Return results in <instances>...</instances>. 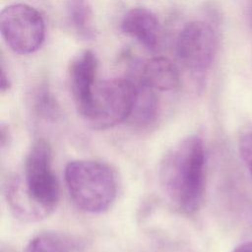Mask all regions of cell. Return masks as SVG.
<instances>
[{
	"instance_id": "cell-17",
	"label": "cell",
	"mask_w": 252,
	"mask_h": 252,
	"mask_svg": "<svg viewBox=\"0 0 252 252\" xmlns=\"http://www.w3.org/2000/svg\"><path fill=\"white\" fill-rule=\"evenodd\" d=\"M232 252H252V241L240 244Z\"/></svg>"
},
{
	"instance_id": "cell-12",
	"label": "cell",
	"mask_w": 252,
	"mask_h": 252,
	"mask_svg": "<svg viewBox=\"0 0 252 252\" xmlns=\"http://www.w3.org/2000/svg\"><path fill=\"white\" fill-rule=\"evenodd\" d=\"M73 244L66 236L44 232L33 237L26 246L24 252H71Z\"/></svg>"
},
{
	"instance_id": "cell-11",
	"label": "cell",
	"mask_w": 252,
	"mask_h": 252,
	"mask_svg": "<svg viewBox=\"0 0 252 252\" xmlns=\"http://www.w3.org/2000/svg\"><path fill=\"white\" fill-rule=\"evenodd\" d=\"M67 16L77 34L83 39L95 37L94 14L89 0H67Z\"/></svg>"
},
{
	"instance_id": "cell-7",
	"label": "cell",
	"mask_w": 252,
	"mask_h": 252,
	"mask_svg": "<svg viewBox=\"0 0 252 252\" xmlns=\"http://www.w3.org/2000/svg\"><path fill=\"white\" fill-rule=\"evenodd\" d=\"M98 61L91 50L79 53L70 63L68 70L71 92L78 108L83 116L88 110L94 87L96 85Z\"/></svg>"
},
{
	"instance_id": "cell-4",
	"label": "cell",
	"mask_w": 252,
	"mask_h": 252,
	"mask_svg": "<svg viewBox=\"0 0 252 252\" xmlns=\"http://www.w3.org/2000/svg\"><path fill=\"white\" fill-rule=\"evenodd\" d=\"M137 97V86L129 79L97 82L91 104L83 115L94 129L104 130L129 119Z\"/></svg>"
},
{
	"instance_id": "cell-6",
	"label": "cell",
	"mask_w": 252,
	"mask_h": 252,
	"mask_svg": "<svg viewBox=\"0 0 252 252\" xmlns=\"http://www.w3.org/2000/svg\"><path fill=\"white\" fill-rule=\"evenodd\" d=\"M217 51V35L206 22L188 23L179 32L176 53L182 64L195 73L205 72L212 64Z\"/></svg>"
},
{
	"instance_id": "cell-9",
	"label": "cell",
	"mask_w": 252,
	"mask_h": 252,
	"mask_svg": "<svg viewBox=\"0 0 252 252\" xmlns=\"http://www.w3.org/2000/svg\"><path fill=\"white\" fill-rule=\"evenodd\" d=\"M138 73V82L155 91H173L180 84L178 68L165 57L147 59Z\"/></svg>"
},
{
	"instance_id": "cell-1",
	"label": "cell",
	"mask_w": 252,
	"mask_h": 252,
	"mask_svg": "<svg viewBox=\"0 0 252 252\" xmlns=\"http://www.w3.org/2000/svg\"><path fill=\"white\" fill-rule=\"evenodd\" d=\"M159 180L171 204L181 213L192 215L202 205L206 187V151L195 135L176 143L164 155Z\"/></svg>"
},
{
	"instance_id": "cell-5",
	"label": "cell",
	"mask_w": 252,
	"mask_h": 252,
	"mask_svg": "<svg viewBox=\"0 0 252 252\" xmlns=\"http://www.w3.org/2000/svg\"><path fill=\"white\" fill-rule=\"evenodd\" d=\"M0 31L6 44L19 54L33 53L45 37V24L41 14L23 3L9 5L1 11Z\"/></svg>"
},
{
	"instance_id": "cell-16",
	"label": "cell",
	"mask_w": 252,
	"mask_h": 252,
	"mask_svg": "<svg viewBox=\"0 0 252 252\" xmlns=\"http://www.w3.org/2000/svg\"><path fill=\"white\" fill-rule=\"evenodd\" d=\"M1 91L2 92H5V91H7L9 88H10V86H11V82H10V79H9V77H8V75L6 74V72H5V69H4V66H3V64L1 65Z\"/></svg>"
},
{
	"instance_id": "cell-8",
	"label": "cell",
	"mask_w": 252,
	"mask_h": 252,
	"mask_svg": "<svg viewBox=\"0 0 252 252\" xmlns=\"http://www.w3.org/2000/svg\"><path fill=\"white\" fill-rule=\"evenodd\" d=\"M122 32L149 50H157L160 41V26L149 9L136 7L129 10L121 22Z\"/></svg>"
},
{
	"instance_id": "cell-3",
	"label": "cell",
	"mask_w": 252,
	"mask_h": 252,
	"mask_svg": "<svg viewBox=\"0 0 252 252\" xmlns=\"http://www.w3.org/2000/svg\"><path fill=\"white\" fill-rule=\"evenodd\" d=\"M65 182L74 204L87 213H102L116 198L115 174L107 164L97 160L70 161L65 167Z\"/></svg>"
},
{
	"instance_id": "cell-10",
	"label": "cell",
	"mask_w": 252,
	"mask_h": 252,
	"mask_svg": "<svg viewBox=\"0 0 252 252\" xmlns=\"http://www.w3.org/2000/svg\"><path fill=\"white\" fill-rule=\"evenodd\" d=\"M135 84L137 86V97L129 119L135 127L144 129L151 126L157 118L158 107V98L155 90L140 82Z\"/></svg>"
},
{
	"instance_id": "cell-13",
	"label": "cell",
	"mask_w": 252,
	"mask_h": 252,
	"mask_svg": "<svg viewBox=\"0 0 252 252\" xmlns=\"http://www.w3.org/2000/svg\"><path fill=\"white\" fill-rule=\"evenodd\" d=\"M32 103L35 112L45 119L54 120L59 115L60 109L57 101L44 87H41L34 92Z\"/></svg>"
},
{
	"instance_id": "cell-14",
	"label": "cell",
	"mask_w": 252,
	"mask_h": 252,
	"mask_svg": "<svg viewBox=\"0 0 252 252\" xmlns=\"http://www.w3.org/2000/svg\"><path fill=\"white\" fill-rule=\"evenodd\" d=\"M238 147L240 157L246 168L252 175V131L245 132L240 136Z\"/></svg>"
},
{
	"instance_id": "cell-2",
	"label": "cell",
	"mask_w": 252,
	"mask_h": 252,
	"mask_svg": "<svg viewBox=\"0 0 252 252\" xmlns=\"http://www.w3.org/2000/svg\"><path fill=\"white\" fill-rule=\"evenodd\" d=\"M6 194L15 215L24 220H37L56 209L60 189L51 167V149L44 139L32 143L25 159L23 179L12 180Z\"/></svg>"
},
{
	"instance_id": "cell-15",
	"label": "cell",
	"mask_w": 252,
	"mask_h": 252,
	"mask_svg": "<svg viewBox=\"0 0 252 252\" xmlns=\"http://www.w3.org/2000/svg\"><path fill=\"white\" fill-rule=\"evenodd\" d=\"M238 3L247 18V21L252 25V0H238Z\"/></svg>"
}]
</instances>
